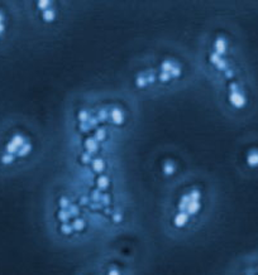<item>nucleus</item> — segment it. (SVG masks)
<instances>
[{"mask_svg": "<svg viewBox=\"0 0 258 275\" xmlns=\"http://www.w3.org/2000/svg\"><path fill=\"white\" fill-rule=\"evenodd\" d=\"M8 32V15L6 12L0 6V42H2Z\"/></svg>", "mask_w": 258, "mask_h": 275, "instance_id": "nucleus-1", "label": "nucleus"}]
</instances>
